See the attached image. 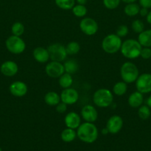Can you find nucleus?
Masks as SVG:
<instances>
[{
  "mask_svg": "<svg viewBox=\"0 0 151 151\" xmlns=\"http://www.w3.org/2000/svg\"><path fill=\"white\" fill-rule=\"evenodd\" d=\"M5 46L7 50L10 53L15 55H19L24 52L26 48V44L20 36L10 35L5 41Z\"/></svg>",
  "mask_w": 151,
  "mask_h": 151,
  "instance_id": "423d86ee",
  "label": "nucleus"
},
{
  "mask_svg": "<svg viewBox=\"0 0 151 151\" xmlns=\"http://www.w3.org/2000/svg\"><path fill=\"white\" fill-rule=\"evenodd\" d=\"M61 101L67 105H73L78 102L79 95L75 88H64L61 93Z\"/></svg>",
  "mask_w": 151,
  "mask_h": 151,
  "instance_id": "9b49d317",
  "label": "nucleus"
},
{
  "mask_svg": "<svg viewBox=\"0 0 151 151\" xmlns=\"http://www.w3.org/2000/svg\"><path fill=\"white\" fill-rule=\"evenodd\" d=\"M33 56L34 59L40 63H44L50 60V55L47 49L41 47H38L34 49L33 51Z\"/></svg>",
  "mask_w": 151,
  "mask_h": 151,
  "instance_id": "f3484780",
  "label": "nucleus"
},
{
  "mask_svg": "<svg viewBox=\"0 0 151 151\" xmlns=\"http://www.w3.org/2000/svg\"><path fill=\"white\" fill-rule=\"evenodd\" d=\"M140 56L143 59L147 60L151 58V49L150 47H143L141 50Z\"/></svg>",
  "mask_w": 151,
  "mask_h": 151,
  "instance_id": "72a5a7b5",
  "label": "nucleus"
},
{
  "mask_svg": "<svg viewBox=\"0 0 151 151\" xmlns=\"http://www.w3.org/2000/svg\"><path fill=\"white\" fill-rule=\"evenodd\" d=\"M128 32H129L128 27H127V25L122 24L118 27L115 34H116L118 36H119L120 38H122V37L127 36V34H128Z\"/></svg>",
  "mask_w": 151,
  "mask_h": 151,
  "instance_id": "473e14b6",
  "label": "nucleus"
},
{
  "mask_svg": "<svg viewBox=\"0 0 151 151\" xmlns=\"http://www.w3.org/2000/svg\"><path fill=\"white\" fill-rule=\"evenodd\" d=\"M122 41L116 34H109L103 38L102 42V50L107 54H115L120 51Z\"/></svg>",
  "mask_w": 151,
  "mask_h": 151,
  "instance_id": "7ed1b4c3",
  "label": "nucleus"
},
{
  "mask_svg": "<svg viewBox=\"0 0 151 151\" xmlns=\"http://www.w3.org/2000/svg\"><path fill=\"white\" fill-rule=\"evenodd\" d=\"M81 116L85 122L93 123L97 120L99 114L94 106L91 105H86L81 109Z\"/></svg>",
  "mask_w": 151,
  "mask_h": 151,
  "instance_id": "4468645a",
  "label": "nucleus"
},
{
  "mask_svg": "<svg viewBox=\"0 0 151 151\" xmlns=\"http://www.w3.org/2000/svg\"><path fill=\"white\" fill-rule=\"evenodd\" d=\"M127 83L124 81L117 82L113 87V92L117 96H122L126 94L127 91Z\"/></svg>",
  "mask_w": 151,
  "mask_h": 151,
  "instance_id": "393cba45",
  "label": "nucleus"
},
{
  "mask_svg": "<svg viewBox=\"0 0 151 151\" xmlns=\"http://www.w3.org/2000/svg\"><path fill=\"white\" fill-rule=\"evenodd\" d=\"M150 114V109L147 106H141L138 110V115H139V118L143 120L149 119Z\"/></svg>",
  "mask_w": 151,
  "mask_h": 151,
  "instance_id": "c756f323",
  "label": "nucleus"
},
{
  "mask_svg": "<svg viewBox=\"0 0 151 151\" xmlns=\"http://www.w3.org/2000/svg\"><path fill=\"white\" fill-rule=\"evenodd\" d=\"M123 124H124V122L121 116L118 115H113L108 119L106 128H107L109 134H116L121 130Z\"/></svg>",
  "mask_w": 151,
  "mask_h": 151,
  "instance_id": "f8f14e48",
  "label": "nucleus"
},
{
  "mask_svg": "<svg viewBox=\"0 0 151 151\" xmlns=\"http://www.w3.org/2000/svg\"><path fill=\"white\" fill-rule=\"evenodd\" d=\"M44 100L49 106H56L61 102V97L56 91H48L44 95Z\"/></svg>",
  "mask_w": 151,
  "mask_h": 151,
  "instance_id": "6ab92c4d",
  "label": "nucleus"
},
{
  "mask_svg": "<svg viewBox=\"0 0 151 151\" xmlns=\"http://www.w3.org/2000/svg\"><path fill=\"white\" fill-rule=\"evenodd\" d=\"M139 4L142 7L145 8H151V0H139Z\"/></svg>",
  "mask_w": 151,
  "mask_h": 151,
  "instance_id": "c9c22d12",
  "label": "nucleus"
},
{
  "mask_svg": "<svg viewBox=\"0 0 151 151\" xmlns=\"http://www.w3.org/2000/svg\"><path fill=\"white\" fill-rule=\"evenodd\" d=\"M77 137L85 143H93L97 139L99 136L98 128L93 122H84L81 123L77 128Z\"/></svg>",
  "mask_w": 151,
  "mask_h": 151,
  "instance_id": "f257e3e1",
  "label": "nucleus"
},
{
  "mask_svg": "<svg viewBox=\"0 0 151 151\" xmlns=\"http://www.w3.org/2000/svg\"><path fill=\"white\" fill-rule=\"evenodd\" d=\"M120 75L122 81L126 83H133L136 82L139 76V72L138 67L134 63L127 61L121 65Z\"/></svg>",
  "mask_w": 151,
  "mask_h": 151,
  "instance_id": "20e7f679",
  "label": "nucleus"
},
{
  "mask_svg": "<svg viewBox=\"0 0 151 151\" xmlns=\"http://www.w3.org/2000/svg\"><path fill=\"white\" fill-rule=\"evenodd\" d=\"M103 4L107 9L114 10L119 6L121 0H102Z\"/></svg>",
  "mask_w": 151,
  "mask_h": 151,
  "instance_id": "2f4dec72",
  "label": "nucleus"
},
{
  "mask_svg": "<svg viewBox=\"0 0 151 151\" xmlns=\"http://www.w3.org/2000/svg\"><path fill=\"white\" fill-rule=\"evenodd\" d=\"M76 3V0H55V4L58 7L65 10H72Z\"/></svg>",
  "mask_w": 151,
  "mask_h": 151,
  "instance_id": "a878e982",
  "label": "nucleus"
},
{
  "mask_svg": "<svg viewBox=\"0 0 151 151\" xmlns=\"http://www.w3.org/2000/svg\"><path fill=\"white\" fill-rule=\"evenodd\" d=\"M47 50L50 55V59L53 61L62 62L68 56L65 47L59 43L50 44L47 48Z\"/></svg>",
  "mask_w": 151,
  "mask_h": 151,
  "instance_id": "0eeeda50",
  "label": "nucleus"
},
{
  "mask_svg": "<svg viewBox=\"0 0 151 151\" xmlns=\"http://www.w3.org/2000/svg\"><path fill=\"white\" fill-rule=\"evenodd\" d=\"M148 13H149L148 9L145 8V7H142V8L140 9V11H139V14H140L142 16H143V17L144 16H147Z\"/></svg>",
  "mask_w": 151,
  "mask_h": 151,
  "instance_id": "e433bc0d",
  "label": "nucleus"
},
{
  "mask_svg": "<svg viewBox=\"0 0 151 151\" xmlns=\"http://www.w3.org/2000/svg\"><path fill=\"white\" fill-rule=\"evenodd\" d=\"M9 90L12 95L17 97H22L26 95L28 91V87L22 81H15L10 84Z\"/></svg>",
  "mask_w": 151,
  "mask_h": 151,
  "instance_id": "ddd939ff",
  "label": "nucleus"
},
{
  "mask_svg": "<svg viewBox=\"0 0 151 151\" xmlns=\"http://www.w3.org/2000/svg\"><path fill=\"white\" fill-rule=\"evenodd\" d=\"M0 71L4 76L13 77L17 74L19 67L16 62L12 61V60H7L1 65Z\"/></svg>",
  "mask_w": 151,
  "mask_h": 151,
  "instance_id": "2eb2a0df",
  "label": "nucleus"
},
{
  "mask_svg": "<svg viewBox=\"0 0 151 151\" xmlns=\"http://www.w3.org/2000/svg\"><path fill=\"white\" fill-rule=\"evenodd\" d=\"M128 104L132 108H139L144 101L143 94L139 91H134L128 97Z\"/></svg>",
  "mask_w": 151,
  "mask_h": 151,
  "instance_id": "a211bd4d",
  "label": "nucleus"
},
{
  "mask_svg": "<svg viewBox=\"0 0 151 151\" xmlns=\"http://www.w3.org/2000/svg\"><path fill=\"white\" fill-rule=\"evenodd\" d=\"M64 67H65V72L68 74H75L78 69V64L76 60L73 59H70L66 60L64 63Z\"/></svg>",
  "mask_w": 151,
  "mask_h": 151,
  "instance_id": "b1692460",
  "label": "nucleus"
},
{
  "mask_svg": "<svg viewBox=\"0 0 151 151\" xmlns=\"http://www.w3.org/2000/svg\"><path fill=\"white\" fill-rule=\"evenodd\" d=\"M147 22L150 24H151V10L148 13L147 16Z\"/></svg>",
  "mask_w": 151,
  "mask_h": 151,
  "instance_id": "4c0bfd02",
  "label": "nucleus"
},
{
  "mask_svg": "<svg viewBox=\"0 0 151 151\" xmlns=\"http://www.w3.org/2000/svg\"><path fill=\"white\" fill-rule=\"evenodd\" d=\"M45 72L50 78H59L65 72L64 64H62V62L51 60L46 65Z\"/></svg>",
  "mask_w": 151,
  "mask_h": 151,
  "instance_id": "9d476101",
  "label": "nucleus"
},
{
  "mask_svg": "<svg viewBox=\"0 0 151 151\" xmlns=\"http://www.w3.org/2000/svg\"><path fill=\"white\" fill-rule=\"evenodd\" d=\"M59 84L62 88H68L71 87L73 83V79L70 74L65 72L61 77H59Z\"/></svg>",
  "mask_w": 151,
  "mask_h": 151,
  "instance_id": "5701e85b",
  "label": "nucleus"
},
{
  "mask_svg": "<svg viewBox=\"0 0 151 151\" xmlns=\"http://www.w3.org/2000/svg\"><path fill=\"white\" fill-rule=\"evenodd\" d=\"M131 27L133 32L139 34L144 31V23L142 21L139 20V19H136V20H134L133 22V23L131 24Z\"/></svg>",
  "mask_w": 151,
  "mask_h": 151,
  "instance_id": "7c9ffc66",
  "label": "nucleus"
},
{
  "mask_svg": "<svg viewBox=\"0 0 151 151\" xmlns=\"http://www.w3.org/2000/svg\"><path fill=\"white\" fill-rule=\"evenodd\" d=\"M73 14L78 18H83L87 15V9L85 5L82 4H75L72 8Z\"/></svg>",
  "mask_w": 151,
  "mask_h": 151,
  "instance_id": "cd10ccee",
  "label": "nucleus"
},
{
  "mask_svg": "<svg viewBox=\"0 0 151 151\" xmlns=\"http://www.w3.org/2000/svg\"><path fill=\"white\" fill-rule=\"evenodd\" d=\"M65 48H66L68 55H74L78 54L81 50L80 44L76 41H71V42L68 43Z\"/></svg>",
  "mask_w": 151,
  "mask_h": 151,
  "instance_id": "bb28decb",
  "label": "nucleus"
},
{
  "mask_svg": "<svg viewBox=\"0 0 151 151\" xmlns=\"http://www.w3.org/2000/svg\"><path fill=\"white\" fill-rule=\"evenodd\" d=\"M147 106L150 109H151V95L150 96L147 98Z\"/></svg>",
  "mask_w": 151,
  "mask_h": 151,
  "instance_id": "ea45409f",
  "label": "nucleus"
},
{
  "mask_svg": "<svg viewBox=\"0 0 151 151\" xmlns=\"http://www.w3.org/2000/svg\"><path fill=\"white\" fill-rule=\"evenodd\" d=\"M123 2L126 3V4H129V3H133V2H136L137 0H121Z\"/></svg>",
  "mask_w": 151,
  "mask_h": 151,
  "instance_id": "a19ab883",
  "label": "nucleus"
},
{
  "mask_svg": "<svg viewBox=\"0 0 151 151\" xmlns=\"http://www.w3.org/2000/svg\"><path fill=\"white\" fill-rule=\"evenodd\" d=\"M102 134H103V135H106V134H109V131H108L107 128H103V129L102 130Z\"/></svg>",
  "mask_w": 151,
  "mask_h": 151,
  "instance_id": "79ce46f5",
  "label": "nucleus"
},
{
  "mask_svg": "<svg viewBox=\"0 0 151 151\" xmlns=\"http://www.w3.org/2000/svg\"><path fill=\"white\" fill-rule=\"evenodd\" d=\"M65 123L67 128L77 129L81 125V116L79 114L73 111L67 114L65 117Z\"/></svg>",
  "mask_w": 151,
  "mask_h": 151,
  "instance_id": "dca6fc26",
  "label": "nucleus"
},
{
  "mask_svg": "<svg viewBox=\"0 0 151 151\" xmlns=\"http://www.w3.org/2000/svg\"><path fill=\"white\" fill-rule=\"evenodd\" d=\"M67 109H68V105L62 103H62H59V104L56 106V110L58 113H60V114L65 113V112L67 111Z\"/></svg>",
  "mask_w": 151,
  "mask_h": 151,
  "instance_id": "f704fd0d",
  "label": "nucleus"
},
{
  "mask_svg": "<svg viewBox=\"0 0 151 151\" xmlns=\"http://www.w3.org/2000/svg\"><path fill=\"white\" fill-rule=\"evenodd\" d=\"M77 134L75 130L72 128H67L61 133V139L65 142H71L76 137Z\"/></svg>",
  "mask_w": 151,
  "mask_h": 151,
  "instance_id": "412c9836",
  "label": "nucleus"
},
{
  "mask_svg": "<svg viewBox=\"0 0 151 151\" xmlns=\"http://www.w3.org/2000/svg\"><path fill=\"white\" fill-rule=\"evenodd\" d=\"M138 41L144 47H151V29L144 30L139 33Z\"/></svg>",
  "mask_w": 151,
  "mask_h": 151,
  "instance_id": "aec40b11",
  "label": "nucleus"
},
{
  "mask_svg": "<svg viewBox=\"0 0 151 151\" xmlns=\"http://www.w3.org/2000/svg\"><path fill=\"white\" fill-rule=\"evenodd\" d=\"M136 87L142 94L151 92V74L144 73L139 75L136 81Z\"/></svg>",
  "mask_w": 151,
  "mask_h": 151,
  "instance_id": "1a4fd4ad",
  "label": "nucleus"
},
{
  "mask_svg": "<svg viewBox=\"0 0 151 151\" xmlns=\"http://www.w3.org/2000/svg\"><path fill=\"white\" fill-rule=\"evenodd\" d=\"M140 6L139 4H136V3H129L127 4V5L124 7V12L125 13V15H127V16H130V17H133V16H136L139 13L140 11Z\"/></svg>",
  "mask_w": 151,
  "mask_h": 151,
  "instance_id": "4be33fe9",
  "label": "nucleus"
},
{
  "mask_svg": "<svg viewBox=\"0 0 151 151\" xmlns=\"http://www.w3.org/2000/svg\"><path fill=\"white\" fill-rule=\"evenodd\" d=\"M11 32L13 35L21 36L23 35L24 32H25V26L23 25V24L19 22H15L11 27Z\"/></svg>",
  "mask_w": 151,
  "mask_h": 151,
  "instance_id": "c85d7f7f",
  "label": "nucleus"
},
{
  "mask_svg": "<svg viewBox=\"0 0 151 151\" xmlns=\"http://www.w3.org/2000/svg\"><path fill=\"white\" fill-rule=\"evenodd\" d=\"M79 27L83 33L86 35L91 36L98 32L99 25L96 20L92 18L87 17L81 19L79 23Z\"/></svg>",
  "mask_w": 151,
  "mask_h": 151,
  "instance_id": "6e6552de",
  "label": "nucleus"
},
{
  "mask_svg": "<svg viewBox=\"0 0 151 151\" xmlns=\"http://www.w3.org/2000/svg\"><path fill=\"white\" fill-rule=\"evenodd\" d=\"M0 151H2V150H1V147H0Z\"/></svg>",
  "mask_w": 151,
  "mask_h": 151,
  "instance_id": "37998d69",
  "label": "nucleus"
},
{
  "mask_svg": "<svg viewBox=\"0 0 151 151\" xmlns=\"http://www.w3.org/2000/svg\"><path fill=\"white\" fill-rule=\"evenodd\" d=\"M142 46L138 40L127 39L123 41L120 52L124 58L127 59H135L140 56Z\"/></svg>",
  "mask_w": 151,
  "mask_h": 151,
  "instance_id": "f03ea898",
  "label": "nucleus"
},
{
  "mask_svg": "<svg viewBox=\"0 0 151 151\" xmlns=\"http://www.w3.org/2000/svg\"><path fill=\"white\" fill-rule=\"evenodd\" d=\"M87 1V0H76V2L78 4H82V5H85Z\"/></svg>",
  "mask_w": 151,
  "mask_h": 151,
  "instance_id": "58836bf2",
  "label": "nucleus"
},
{
  "mask_svg": "<svg viewBox=\"0 0 151 151\" xmlns=\"http://www.w3.org/2000/svg\"><path fill=\"white\" fill-rule=\"evenodd\" d=\"M93 101L98 107L107 108L113 104V95L107 88H99L93 94Z\"/></svg>",
  "mask_w": 151,
  "mask_h": 151,
  "instance_id": "39448f33",
  "label": "nucleus"
}]
</instances>
